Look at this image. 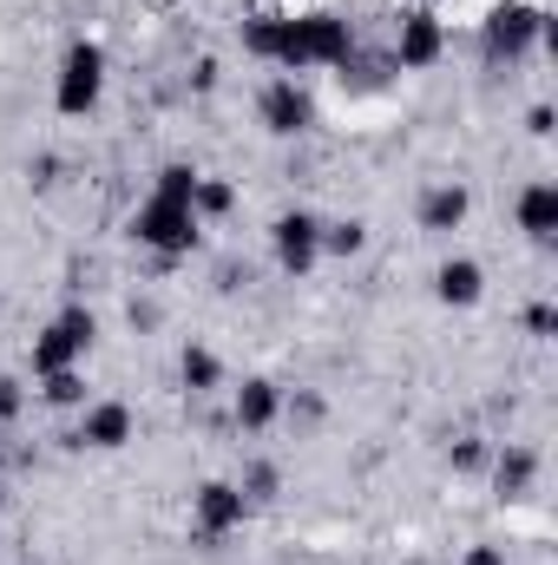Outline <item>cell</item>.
Returning <instances> with one entry per match:
<instances>
[{
	"label": "cell",
	"mask_w": 558,
	"mask_h": 565,
	"mask_svg": "<svg viewBox=\"0 0 558 565\" xmlns=\"http://www.w3.org/2000/svg\"><path fill=\"white\" fill-rule=\"evenodd\" d=\"M132 237H139V244H151V250H164V257L191 250V244H197V211H191V198H171V191H158V198L139 211Z\"/></svg>",
	"instance_id": "6da1fadb"
},
{
	"label": "cell",
	"mask_w": 558,
	"mask_h": 565,
	"mask_svg": "<svg viewBox=\"0 0 558 565\" xmlns=\"http://www.w3.org/2000/svg\"><path fill=\"white\" fill-rule=\"evenodd\" d=\"M539 33H546V13H539V7H519V0L493 7V13H486V26H480V40H486V53H493V60H519Z\"/></svg>",
	"instance_id": "7a4b0ae2"
},
{
	"label": "cell",
	"mask_w": 558,
	"mask_h": 565,
	"mask_svg": "<svg viewBox=\"0 0 558 565\" xmlns=\"http://www.w3.org/2000/svg\"><path fill=\"white\" fill-rule=\"evenodd\" d=\"M99 86H106V53L93 46V40H79L73 53H66V66H60V113H93L99 106Z\"/></svg>",
	"instance_id": "3957f363"
},
{
	"label": "cell",
	"mask_w": 558,
	"mask_h": 565,
	"mask_svg": "<svg viewBox=\"0 0 558 565\" xmlns=\"http://www.w3.org/2000/svg\"><path fill=\"white\" fill-rule=\"evenodd\" d=\"M86 342H93V309H66V316L40 335L33 369H40V375H60V369H73V362L86 355Z\"/></svg>",
	"instance_id": "277c9868"
},
{
	"label": "cell",
	"mask_w": 558,
	"mask_h": 565,
	"mask_svg": "<svg viewBox=\"0 0 558 565\" xmlns=\"http://www.w3.org/2000/svg\"><path fill=\"white\" fill-rule=\"evenodd\" d=\"M315 257H322V224H315L309 211H282L277 217V264L302 277Z\"/></svg>",
	"instance_id": "5b68a950"
},
{
	"label": "cell",
	"mask_w": 558,
	"mask_h": 565,
	"mask_svg": "<svg viewBox=\"0 0 558 565\" xmlns=\"http://www.w3.org/2000/svg\"><path fill=\"white\" fill-rule=\"evenodd\" d=\"M244 513H250V500H244L230 480H211V487L197 493V533H204V540H224L230 526H244Z\"/></svg>",
	"instance_id": "8992f818"
},
{
	"label": "cell",
	"mask_w": 558,
	"mask_h": 565,
	"mask_svg": "<svg viewBox=\"0 0 558 565\" xmlns=\"http://www.w3.org/2000/svg\"><path fill=\"white\" fill-rule=\"evenodd\" d=\"M309 119H315V99H309L296 79H277V86L264 93V126H270V132L296 139V132H309Z\"/></svg>",
	"instance_id": "52a82bcc"
},
{
	"label": "cell",
	"mask_w": 558,
	"mask_h": 565,
	"mask_svg": "<svg viewBox=\"0 0 558 565\" xmlns=\"http://www.w3.org/2000/svg\"><path fill=\"white\" fill-rule=\"evenodd\" d=\"M440 46H447L440 20H433V13H408V20H401V46H395V60H401V66H433Z\"/></svg>",
	"instance_id": "ba28073f"
},
{
	"label": "cell",
	"mask_w": 558,
	"mask_h": 565,
	"mask_svg": "<svg viewBox=\"0 0 558 565\" xmlns=\"http://www.w3.org/2000/svg\"><path fill=\"white\" fill-rule=\"evenodd\" d=\"M79 440H86V447H126V440H132V408H126V402H99V408H86Z\"/></svg>",
	"instance_id": "9c48e42d"
},
{
	"label": "cell",
	"mask_w": 558,
	"mask_h": 565,
	"mask_svg": "<svg viewBox=\"0 0 558 565\" xmlns=\"http://www.w3.org/2000/svg\"><path fill=\"white\" fill-rule=\"evenodd\" d=\"M466 211H473V198L460 184H440L420 198V231H453V224H466Z\"/></svg>",
	"instance_id": "30bf717a"
},
{
	"label": "cell",
	"mask_w": 558,
	"mask_h": 565,
	"mask_svg": "<svg viewBox=\"0 0 558 565\" xmlns=\"http://www.w3.org/2000/svg\"><path fill=\"white\" fill-rule=\"evenodd\" d=\"M533 473H539V454H533V447H506V454L493 460V487H500V500H519V493L533 487Z\"/></svg>",
	"instance_id": "8fae6325"
},
{
	"label": "cell",
	"mask_w": 558,
	"mask_h": 565,
	"mask_svg": "<svg viewBox=\"0 0 558 565\" xmlns=\"http://www.w3.org/2000/svg\"><path fill=\"white\" fill-rule=\"evenodd\" d=\"M519 231L539 237V244H552V231H558V191L552 184H533V191L519 198Z\"/></svg>",
	"instance_id": "7c38bea8"
},
{
	"label": "cell",
	"mask_w": 558,
	"mask_h": 565,
	"mask_svg": "<svg viewBox=\"0 0 558 565\" xmlns=\"http://www.w3.org/2000/svg\"><path fill=\"white\" fill-rule=\"evenodd\" d=\"M440 302H480V264H466V257H453V264H440Z\"/></svg>",
	"instance_id": "4fadbf2b"
},
{
	"label": "cell",
	"mask_w": 558,
	"mask_h": 565,
	"mask_svg": "<svg viewBox=\"0 0 558 565\" xmlns=\"http://www.w3.org/2000/svg\"><path fill=\"white\" fill-rule=\"evenodd\" d=\"M277 388L270 382H244V395H237V427H270L277 422Z\"/></svg>",
	"instance_id": "5bb4252c"
},
{
	"label": "cell",
	"mask_w": 558,
	"mask_h": 565,
	"mask_svg": "<svg viewBox=\"0 0 558 565\" xmlns=\"http://www.w3.org/2000/svg\"><path fill=\"white\" fill-rule=\"evenodd\" d=\"M217 382H224V362H217L211 349H184V388H191V395H211Z\"/></svg>",
	"instance_id": "9a60e30c"
},
{
	"label": "cell",
	"mask_w": 558,
	"mask_h": 565,
	"mask_svg": "<svg viewBox=\"0 0 558 565\" xmlns=\"http://www.w3.org/2000/svg\"><path fill=\"white\" fill-rule=\"evenodd\" d=\"M230 204H237V191H230L224 178H197V184H191V211H197V217H224Z\"/></svg>",
	"instance_id": "2e32d148"
},
{
	"label": "cell",
	"mask_w": 558,
	"mask_h": 565,
	"mask_svg": "<svg viewBox=\"0 0 558 565\" xmlns=\"http://www.w3.org/2000/svg\"><path fill=\"white\" fill-rule=\"evenodd\" d=\"M362 244H368L362 224H329V231H322V250H335V257H355Z\"/></svg>",
	"instance_id": "e0dca14e"
},
{
	"label": "cell",
	"mask_w": 558,
	"mask_h": 565,
	"mask_svg": "<svg viewBox=\"0 0 558 565\" xmlns=\"http://www.w3.org/2000/svg\"><path fill=\"white\" fill-rule=\"evenodd\" d=\"M79 395H86V388H79V375H73V369H60V375H46V402H53V408H73Z\"/></svg>",
	"instance_id": "ac0fdd59"
},
{
	"label": "cell",
	"mask_w": 558,
	"mask_h": 565,
	"mask_svg": "<svg viewBox=\"0 0 558 565\" xmlns=\"http://www.w3.org/2000/svg\"><path fill=\"white\" fill-rule=\"evenodd\" d=\"M237 493H244V500H270V493H277V467H270V460H257V467L244 473V487H237Z\"/></svg>",
	"instance_id": "d6986e66"
},
{
	"label": "cell",
	"mask_w": 558,
	"mask_h": 565,
	"mask_svg": "<svg viewBox=\"0 0 558 565\" xmlns=\"http://www.w3.org/2000/svg\"><path fill=\"white\" fill-rule=\"evenodd\" d=\"M453 467H460V473L486 467V447H480V440H460V447H453Z\"/></svg>",
	"instance_id": "ffe728a7"
},
{
	"label": "cell",
	"mask_w": 558,
	"mask_h": 565,
	"mask_svg": "<svg viewBox=\"0 0 558 565\" xmlns=\"http://www.w3.org/2000/svg\"><path fill=\"white\" fill-rule=\"evenodd\" d=\"M526 329H533V335H552V309H546V302H533V309H526Z\"/></svg>",
	"instance_id": "44dd1931"
},
{
	"label": "cell",
	"mask_w": 558,
	"mask_h": 565,
	"mask_svg": "<svg viewBox=\"0 0 558 565\" xmlns=\"http://www.w3.org/2000/svg\"><path fill=\"white\" fill-rule=\"evenodd\" d=\"M13 415H20V388L0 375V422H13Z\"/></svg>",
	"instance_id": "7402d4cb"
},
{
	"label": "cell",
	"mask_w": 558,
	"mask_h": 565,
	"mask_svg": "<svg viewBox=\"0 0 558 565\" xmlns=\"http://www.w3.org/2000/svg\"><path fill=\"white\" fill-rule=\"evenodd\" d=\"M460 565H506V553H500V546H473Z\"/></svg>",
	"instance_id": "603a6c76"
}]
</instances>
